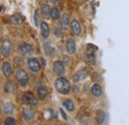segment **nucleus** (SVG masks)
Segmentation results:
<instances>
[{
    "mask_svg": "<svg viewBox=\"0 0 129 125\" xmlns=\"http://www.w3.org/2000/svg\"><path fill=\"white\" fill-rule=\"evenodd\" d=\"M21 100L24 104H28V105H35L37 104V98L35 97V95L32 92H25L22 95Z\"/></svg>",
    "mask_w": 129,
    "mask_h": 125,
    "instance_id": "20e7f679",
    "label": "nucleus"
},
{
    "mask_svg": "<svg viewBox=\"0 0 129 125\" xmlns=\"http://www.w3.org/2000/svg\"><path fill=\"white\" fill-rule=\"evenodd\" d=\"M12 51V44H11V41L9 40H4L1 44V47H0V52H1V55L4 56V57H8L10 55Z\"/></svg>",
    "mask_w": 129,
    "mask_h": 125,
    "instance_id": "7ed1b4c3",
    "label": "nucleus"
},
{
    "mask_svg": "<svg viewBox=\"0 0 129 125\" xmlns=\"http://www.w3.org/2000/svg\"><path fill=\"white\" fill-rule=\"evenodd\" d=\"M10 21L13 24H20L23 21V18H22V16L19 15V14H14V15H12L10 17Z\"/></svg>",
    "mask_w": 129,
    "mask_h": 125,
    "instance_id": "412c9836",
    "label": "nucleus"
},
{
    "mask_svg": "<svg viewBox=\"0 0 129 125\" xmlns=\"http://www.w3.org/2000/svg\"><path fill=\"white\" fill-rule=\"evenodd\" d=\"M86 61L89 62L90 65H95V57L94 53H86Z\"/></svg>",
    "mask_w": 129,
    "mask_h": 125,
    "instance_id": "4be33fe9",
    "label": "nucleus"
},
{
    "mask_svg": "<svg viewBox=\"0 0 129 125\" xmlns=\"http://www.w3.org/2000/svg\"><path fill=\"white\" fill-rule=\"evenodd\" d=\"M51 2L54 4V5H59L61 3V0H51Z\"/></svg>",
    "mask_w": 129,
    "mask_h": 125,
    "instance_id": "c756f323",
    "label": "nucleus"
},
{
    "mask_svg": "<svg viewBox=\"0 0 129 125\" xmlns=\"http://www.w3.org/2000/svg\"><path fill=\"white\" fill-rule=\"evenodd\" d=\"M61 26L64 30H68L70 28V17L68 14H64L61 19Z\"/></svg>",
    "mask_w": 129,
    "mask_h": 125,
    "instance_id": "4468645a",
    "label": "nucleus"
},
{
    "mask_svg": "<svg viewBox=\"0 0 129 125\" xmlns=\"http://www.w3.org/2000/svg\"><path fill=\"white\" fill-rule=\"evenodd\" d=\"M50 16L53 20H58L60 18V11L57 8H53L50 10Z\"/></svg>",
    "mask_w": 129,
    "mask_h": 125,
    "instance_id": "aec40b11",
    "label": "nucleus"
},
{
    "mask_svg": "<svg viewBox=\"0 0 129 125\" xmlns=\"http://www.w3.org/2000/svg\"><path fill=\"white\" fill-rule=\"evenodd\" d=\"M90 91H91L92 95H94V96H96V97L100 96L101 93H102V90H101V87H100L99 84H93V85L91 86Z\"/></svg>",
    "mask_w": 129,
    "mask_h": 125,
    "instance_id": "dca6fc26",
    "label": "nucleus"
},
{
    "mask_svg": "<svg viewBox=\"0 0 129 125\" xmlns=\"http://www.w3.org/2000/svg\"><path fill=\"white\" fill-rule=\"evenodd\" d=\"M56 89L62 94H68L71 90V84L69 80L64 78H59L55 82Z\"/></svg>",
    "mask_w": 129,
    "mask_h": 125,
    "instance_id": "f257e3e1",
    "label": "nucleus"
},
{
    "mask_svg": "<svg viewBox=\"0 0 129 125\" xmlns=\"http://www.w3.org/2000/svg\"><path fill=\"white\" fill-rule=\"evenodd\" d=\"M14 61H15V64H16V65H19V66H22V65L24 64L23 59H22V58H20V57H19V58H18V57L15 58V60H14Z\"/></svg>",
    "mask_w": 129,
    "mask_h": 125,
    "instance_id": "cd10ccee",
    "label": "nucleus"
},
{
    "mask_svg": "<svg viewBox=\"0 0 129 125\" xmlns=\"http://www.w3.org/2000/svg\"><path fill=\"white\" fill-rule=\"evenodd\" d=\"M1 10H2V7H1V6H0V11H1Z\"/></svg>",
    "mask_w": 129,
    "mask_h": 125,
    "instance_id": "2f4dec72",
    "label": "nucleus"
},
{
    "mask_svg": "<svg viewBox=\"0 0 129 125\" xmlns=\"http://www.w3.org/2000/svg\"><path fill=\"white\" fill-rule=\"evenodd\" d=\"M88 70L87 69H82L81 71H79L74 77H73V79L75 80V81H80V80H82V79H84L85 78H87V76H88Z\"/></svg>",
    "mask_w": 129,
    "mask_h": 125,
    "instance_id": "0eeeda50",
    "label": "nucleus"
},
{
    "mask_svg": "<svg viewBox=\"0 0 129 125\" xmlns=\"http://www.w3.org/2000/svg\"><path fill=\"white\" fill-rule=\"evenodd\" d=\"M14 111V108H13V105L11 103H5L4 104V112L6 114H12Z\"/></svg>",
    "mask_w": 129,
    "mask_h": 125,
    "instance_id": "5701e85b",
    "label": "nucleus"
},
{
    "mask_svg": "<svg viewBox=\"0 0 129 125\" xmlns=\"http://www.w3.org/2000/svg\"><path fill=\"white\" fill-rule=\"evenodd\" d=\"M54 33H55V36H56L57 38H61V37H62V30H61L59 27H56V28H55Z\"/></svg>",
    "mask_w": 129,
    "mask_h": 125,
    "instance_id": "a878e982",
    "label": "nucleus"
},
{
    "mask_svg": "<svg viewBox=\"0 0 129 125\" xmlns=\"http://www.w3.org/2000/svg\"><path fill=\"white\" fill-rule=\"evenodd\" d=\"M4 124L5 125H15L16 124V121H15V119H14V118L8 117V118H6V119H5Z\"/></svg>",
    "mask_w": 129,
    "mask_h": 125,
    "instance_id": "393cba45",
    "label": "nucleus"
},
{
    "mask_svg": "<svg viewBox=\"0 0 129 125\" xmlns=\"http://www.w3.org/2000/svg\"><path fill=\"white\" fill-rule=\"evenodd\" d=\"M18 52L21 55H23L25 57H28V56H31L33 54V47L29 44L24 43V44H21L18 47Z\"/></svg>",
    "mask_w": 129,
    "mask_h": 125,
    "instance_id": "39448f33",
    "label": "nucleus"
},
{
    "mask_svg": "<svg viewBox=\"0 0 129 125\" xmlns=\"http://www.w3.org/2000/svg\"><path fill=\"white\" fill-rule=\"evenodd\" d=\"M41 11H42V15L45 18H48L50 16V8L46 3H42L41 4Z\"/></svg>",
    "mask_w": 129,
    "mask_h": 125,
    "instance_id": "a211bd4d",
    "label": "nucleus"
},
{
    "mask_svg": "<svg viewBox=\"0 0 129 125\" xmlns=\"http://www.w3.org/2000/svg\"><path fill=\"white\" fill-rule=\"evenodd\" d=\"M28 66L33 73H38L41 71V65L36 58H30L28 61Z\"/></svg>",
    "mask_w": 129,
    "mask_h": 125,
    "instance_id": "423d86ee",
    "label": "nucleus"
},
{
    "mask_svg": "<svg viewBox=\"0 0 129 125\" xmlns=\"http://www.w3.org/2000/svg\"><path fill=\"white\" fill-rule=\"evenodd\" d=\"M71 27H72V32H73V34H74L75 36H79V35L81 34V25H80V23H79L77 20L74 19V20L72 21Z\"/></svg>",
    "mask_w": 129,
    "mask_h": 125,
    "instance_id": "9b49d317",
    "label": "nucleus"
},
{
    "mask_svg": "<svg viewBox=\"0 0 129 125\" xmlns=\"http://www.w3.org/2000/svg\"><path fill=\"white\" fill-rule=\"evenodd\" d=\"M15 77H16V79L18 80V82L22 85V86H26L27 85V83H28V74L24 71V70H18L16 72V75H15Z\"/></svg>",
    "mask_w": 129,
    "mask_h": 125,
    "instance_id": "f03ea898",
    "label": "nucleus"
},
{
    "mask_svg": "<svg viewBox=\"0 0 129 125\" xmlns=\"http://www.w3.org/2000/svg\"><path fill=\"white\" fill-rule=\"evenodd\" d=\"M45 50H46V53L48 54L49 56H53L54 55V49L51 47L50 43H46L45 44Z\"/></svg>",
    "mask_w": 129,
    "mask_h": 125,
    "instance_id": "b1692460",
    "label": "nucleus"
},
{
    "mask_svg": "<svg viewBox=\"0 0 129 125\" xmlns=\"http://www.w3.org/2000/svg\"><path fill=\"white\" fill-rule=\"evenodd\" d=\"M34 116H35V112H34L33 109L25 108V109L23 110V118H24L25 120L29 121V120H31V119L34 118Z\"/></svg>",
    "mask_w": 129,
    "mask_h": 125,
    "instance_id": "ddd939ff",
    "label": "nucleus"
},
{
    "mask_svg": "<svg viewBox=\"0 0 129 125\" xmlns=\"http://www.w3.org/2000/svg\"><path fill=\"white\" fill-rule=\"evenodd\" d=\"M63 105L69 111H74L75 110V104H74V102L71 99H66L64 101V103H63Z\"/></svg>",
    "mask_w": 129,
    "mask_h": 125,
    "instance_id": "6ab92c4d",
    "label": "nucleus"
},
{
    "mask_svg": "<svg viewBox=\"0 0 129 125\" xmlns=\"http://www.w3.org/2000/svg\"><path fill=\"white\" fill-rule=\"evenodd\" d=\"M61 113H62V115H63V117H64V119H67V115L64 114V110L61 108Z\"/></svg>",
    "mask_w": 129,
    "mask_h": 125,
    "instance_id": "7c9ffc66",
    "label": "nucleus"
},
{
    "mask_svg": "<svg viewBox=\"0 0 129 125\" xmlns=\"http://www.w3.org/2000/svg\"><path fill=\"white\" fill-rule=\"evenodd\" d=\"M34 21H35V25L38 26L39 25V17H38V12L35 11V14H34Z\"/></svg>",
    "mask_w": 129,
    "mask_h": 125,
    "instance_id": "c85d7f7f",
    "label": "nucleus"
},
{
    "mask_svg": "<svg viewBox=\"0 0 129 125\" xmlns=\"http://www.w3.org/2000/svg\"><path fill=\"white\" fill-rule=\"evenodd\" d=\"M66 48H67V51H68L69 54H71V55L75 54V52H76V42L74 41V39L69 38L67 40V42H66Z\"/></svg>",
    "mask_w": 129,
    "mask_h": 125,
    "instance_id": "9d476101",
    "label": "nucleus"
},
{
    "mask_svg": "<svg viewBox=\"0 0 129 125\" xmlns=\"http://www.w3.org/2000/svg\"><path fill=\"white\" fill-rule=\"evenodd\" d=\"M37 91H38V96H39L40 99H45L47 97V95H48V89L44 85H40L38 87Z\"/></svg>",
    "mask_w": 129,
    "mask_h": 125,
    "instance_id": "2eb2a0df",
    "label": "nucleus"
},
{
    "mask_svg": "<svg viewBox=\"0 0 129 125\" xmlns=\"http://www.w3.org/2000/svg\"><path fill=\"white\" fill-rule=\"evenodd\" d=\"M1 70H2V73L3 75L6 77V78H9L11 75H12V67H11V64L8 62H4L2 64V67H1Z\"/></svg>",
    "mask_w": 129,
    "mask_h": 125,
    "instance_id": "1a4fd4ad",
    "label": "nucleus"
},
{
    "mask_svg": "<svg viewBox=\"0 0 129 125\" xmlns=\"http://www.w3.org/2000/svg\"><path fill=\"white\" fill-rule=\"evenodd\" d=\"M41 34H42V37L44 39H47L50 35V29H49L48 24L46 22H42L41 23Z\"/></svg>",
    "mask_w": 129,
    "mask_h": 125,
    "instance_id": "f8f14e48",
    "label": "nucleus"
},
{
    "mask_svg": "<svg viewBox=\"0 0 129 125\" xmlns=\"http://www.w3.org/2000/svg\"><path fill=\"white\" fill-rule=\"evenodd\" d=\"M53 70H54V73L58 76H61L62 74H64V64L61 62V61H56L53 65Z\"/></svg>",
    "mask_w": 129,
    "mask_h": 125,
    "instance_id": "6e6552de",
    "label": "nucleus"
},
{
    "mask_svg": "<svg viewBox=\"0 0 129 125\" xmlns=\"http://www.w3.org/2000/svg\"><path fill=\"white\" fill-rule=\"evenodd\" d=\"M97 121H98V123H103V121H104V114H103V113L98 114V116H97Z\"/></svg>",
    "mask_w": 129,
    "mask_h": 125,
    "instance_id": "bb28decb",
    "label": "nucleus"
},
{
    "mask_svg": "<svg viewBox=\"0 0 129 125\" xmlns=\"http://www.w3.org/2000/svg\"><path fill=\"white\" fill-rule=\"evenodd\" d=\"M4 89H5V92L6 93H13L14 91V85H13V82L10 81V80H7L4 84Z\"/></svg>",
    "mask_w": 129,
    "mask_h": 125,
    "instance_id": "f3484780",
    "label": "nucleus"
}]
</instances>
